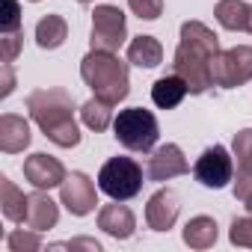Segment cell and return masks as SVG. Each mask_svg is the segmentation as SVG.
Listing matches in <instances>:
<instances>
[{
	"mask_svg": "<svg viewBox=\"0 0 252 252\" xmlns=\"http://www.w3.org/2000/svg\"><path fill=\"white\" fill-rule=\"evenodd\" d=\"M220 54V36L202 21L181 24V42L172 57V74H178L190 95H202L214 86V57Z\"/></svg>",
	"mask_w": 252,
	"mask_h": 252,
	"instance_id": "cell-1",
	"label": "cell"
},
{
	"mask_svg": "<svg viewBox=\"0 0 252 252\" xmlns=\"http://www.w3.org/2000/svg\"><path fill=\"white\" fill-rule=\"evenodd\" d=\"M30 119L42 128V134L60 146L74 149L80 143V128L74 122V98L65 89H36L27 95Z\"/></svg>",
	"mask_w": 252,
	"mask_h": 252,
	"instance_id": "cell-2",
	"label": "cell"
},
{
	"mask_svg": "<svg viewBox=\"0 0 252 252\" xmlns=\"http://www.w3.org/2000/svg\"><path fill=\"white\" fill-rule=\"evenodd\" d=\"M80 77L98 98H104L113 107L122 104L131 92L128 63H122L110 51H89L80 63Z\"/></svg>",
	"mask_w": 252,
	"mask_h": 252,
	"instance_id": "cell-3",
	"label": "cell"
},
{
	"mask_svg": "<svg viewBox=\"0 0 252 252\" xmlns=\"http://www.w3.org/2000/svg\"><path fill=\"white\" fill-rule=\"evenodd\" d=\"M113 137L131 152H152L160 137V128L152 110L128 107V110H119V116L113 119Z\"/></svg>",
	"mask_w": 252,
	"mask_h": 252,
	"instance_id": "cell-4",
	"label": "cell"
},
{
	"mask_svg": "<svg viewBox=\"0 0 252 252\" xmlns=\"http://www.w3.org/2000/svg\"><path fill=\"white\" fill-rule=\"evenodd\" d=\"M98 190L116 202H128L143 190V166L134 158H110L98 172Z\"/></svg>",
	"mask_w": 252,
	"mask_h": 252,
	"instance_id": "cell-5",
	"label": "cell"
},
{
	"mask_svg": "<svg viewBox=\"0 0 252 252\" xmlns=\"http://www.w3.org/2000/svg\"><path fill=\"white\" fill-rule=\"evenodd\" d=\"M125 39H128V21H125V12L119 6H110V3H101L95 6L92 12V51H110L116 54Z\"/></svg>",
	"mask_w": 252,
	"mask_h": 252,
	"instance_id": "cell-6",
	"label": "cell"
},
{
	"mask_svg": "<svg viewBox=\"0 0 252 252\" xmlns=\"http://www.w3.org/2000/svg\"><path fill=\"white\" fill-rule=\"evenodd\" d=\"M214 86L237 89L252 80V45H234L214 57Z\"/></svg>",
	"mask_w": 252,
	"mask_h": 252,
	"instance_id": "cell-7",
	"label": "cell"
},
{
	"mask_svg": "<svg viewBox=\"0 0 252 252\" xmlns=\"http://www.w3.org/2000/svg\"><path fill=\"white\" fill-rule=\"evenodd\" d=\"M60 202L65 205V211L71 217H86L95 211L98 205V193H95V184L89 175L83 172H71L65 175V181L60 184Z\"/></svg>",
	"mask_w": 252,
	"mask_h": 252,
	"instance_id": "cell-8",
	"label": "cell"
},
{
	"mask_svg": "<svg viewBox=\"0 0 252 252\" xmlns=\"http://www.w3.org/2000/svg\"><path fill=\"white\" fill-rule=\"evenodd\" d=\"M231 158H228V152L222 149V146H211V149H205L202 152V158L196 160V166H193V175H196V181L202 184V187H208V190H220V187H225L228 181H231Z\"/></svg>",
	"mask_w": 252,
	"mask_h": 252,
	"instance_id": "cell-9",
	"label": "cell"
},
{
	"mask_svg": "<svg viewBox=\"0 0 252 252\" xmlns=\"http://www.w3.org/2000/svg\"><path fill=\"white\" fill-rule=\"evenodd\" d=\"M24 178L36 187V190H51V187H60L65 181V166L45 155V152H36L24 160Z\"/></svg>",
	"mask_w": 252,
	"mask_h": 252,
	"instance_id": "cell-10",
	"label": "cell"
},
{
	"mask_svg": "<svg viewBox=\"0 0 252 252\" xmlns=\"http://www.w3.org/2000/svg\"><path fill=\"white\" fill-rule=\"evenodd\" d=\"M187 172H190V163H187L184 152L175 143H166V146L155 149V155L149 158V178L152 181H169V178H178V175H187Z\"/></svg>",
	"mask_w": 252,
	"mask_h": 252,
	"instance_id": "cell-11",
	"label": "cell"
},
{
	"mask_svg": "<svg viewBox=\"0 0 252 252\" xmlns=\"http://www.w3.org/2000/svg\"><path fill=\"white\" fill-rule=\"evenodd\" d=\"M178 211H181V205H178L175 190L163 187V190H158L149 199V205H146V222L155 231H169L175 225V220H178Z\"/></svg>",
	"mask_w": 252,
	"mask_h": 252,
	"instance_id": "cell-12",
	"label": "cell"
},
{
	"mask_svg": "<svg viewBox=\"0 0 252 252\" xmlns=\"http://www.w3.org/2000/svg\"><path fill=\"white\" fill-rule=\"evenodd\" d=\"M98 228L107 231L116 240H128L137 231V217H134V211L128 205H119L113 199V205H104L98 211Z\"/></svg>",
	"mask_w": 252,
	"mask_h": 252,
	"instance_id": "cell-13",
	"label": "cell"
},
{
	"mask_svg": "<svg viewBox=\"0 0 252 252\" xmlns=\"http://www.w3.org/2000/svg\"><path fill=\"white\" fill-rule=\"evenodd\" d=\"M57 220H60V205L51 196H45L42 190L27 196V214H24V225L27 228L48 231V228L57 225Z\"/></svg>",
	"mask_w": 252,
	"mask_h": 252,
	"instance_id": "cell-14",
	"label": "cell"
},
{
	"mask_svg": "<svg viewBox=\"0 0 252 252\" xmlns=\"http://www.w3.org/2000/svg\"><path fill=\"white\" fill-rule=\"evenodd\" d=\"M30 146V125L24 116L15 113H3L0 116V152L6 155H18Z\"/></svg>",
	"mask_w": 252,
	"mask_h": 252,
	"instance_id": "cell-15",
	"label": "cell"
},
{
	"mask_svg": "<svg viewBox=\"0 0 252 252\" xmlns=\"http://www.w3.org/2000/svg\"><path fill=\"white\" fill-rule=\"evenodd\" d=\"M181 237H184V243H187L190 249H211V246L217 243V237H220L217 220H214V217H193V220L184 225Z\"/></svg>",
	"mask_w": 252,
	"mask_h": 252,
	"instance_id": "cell-16",
	"label": "cell"
},
{
	"mask_svg": "<svg viewBox=\"0 0 252 252\" xmlns=\"http://www.w3.org/2000/svg\"><path fill=\"white\" fill-rule=\"evenodd\" d=\"M128 63L140 68H158L163 63V45L155 36H137L128 45Z\"/></svg>",
	"mask_w": 252,
	"mask_h": 252,
	"instance_id": "cell-17",
	"label": "cell"
},
{
	"mask_svg": "<svg viewBox=\"0 0 252 252\" xmlns=\"http://www.w3.org/2000/svg\"><path fill=\"white\" fill-rule=\"evenodd\" d=\"M187 92H190V89H187V83H184L178 74H166V77L155 80V86H152V101H155L160 110H175V107L184 101Z\"/></svg>",
	"mask_w": 252,
	"mask_h": 252,
	"instance_id": "cell-18",
	"label": "cell"
},
{
	"mask_svg": "<svg viewBox=\"0 0 252 252\" xmlns=\"http://www.w3.org/2000/svg\"><path fill=\"white\" fill-rule=\"evenodd\" d=\"M68 39V21L63 15H45L36 24V45L42 51H57Z\"/></svg>",
	"mask_w": 252,
	"mask_h": 252,
	"instance_id": "cell-19",
	"label": "cell"
},
{
	"mask_svg": "<svg viewBox=\"0 0 252 252\" xmlns=\"http://www.w3.org/2000/svg\"><path fill=\"white\" fill-rule=\"evenodd\" d=\"M249 9L252 6L243 3V0H220L217 9H214V15H217L220 27L237 33V30H246L249 27Z\"/></svg>",
	"mask_w": 252,
	"mask_h": 252,
	"instance_id": "cell-20",
	"label": "cell"
},
{
	"mask_svg": "<svg viewBox=\"0 0 252 252\" xmlns=\"http://www.w3.org/2000/svg\"><path fill=\"white\" fill-rule=\"evenodd\" d=\"M0 208H3V217L9 222H24V214H27V196L3 175L0 178Z\"/></svg>",
	"mask_w": 252,
	"mask_h": 252,
	"instance_id": "cell-21",
	"label": "cell"
},
{
	"mask_svg": "<svg viewBox=\"0 0 252 252\" xmlns=\"http://www.w3.org/2000/svg\"><path fill=\"white\" fill-rule=\"evenodd\" d=\"M80 119H83V125H86L89 131L101 134V131H107L110 125H113V104H107L104 98L92 95V98L80 107Z\"/></svg>",
	"mask_w": 252,
	"mask_h": 252,
	"instance_id": "cell-22",
	"label": "cell"
},
{
	"mask_svg": "<svg viewBox=\"0 0 252 252\" xmlns=\"http://www.w3.org/2000/svg\"><path fill=\"white\" fill-rule=\"evenodd\" d=\"M6 246H9V252H36V249H42V237L36 228H30V231L15 228L6 237Z\"/></svg>",
	"mask_w": 252,
	"mask_h": 252,
	"instance_id": "cell-23",
	"label": "cell"
},
{
	"mask_svg": "<svg viewBox=\"0 0 252 252\" xmlns=\"http://www.w3.org/2000/svg\"><path fill=\"white\" fill-rule=\"evenodd\" d=\"M231 155L237 158V169H252V128H243L234 134Z\"/></svg>",
	"mask_w": 252,
	"mask_h": 252,
	"instance_id": "cell-24",
	"label": "cell"
},
{
	"mask_svg": "<svg viewBox=\"0 0 252 252\" xmlns=\"http://www.w3.org/2000/svg\"><path fill=\"white\" fill-rule=\"evenodd\" d=\"M228 240H231L234 246H246V249H252V214H249V217H234V220H231Z\"/></svg>",
	"mask_w": 252,
	"mask_h": 252,
	"instance_id": "cell-25",
	"label": "cell"
},
{
	"mask_svg": "<svg viewBox=\"0 0 252 252\" xmlns=\"http://www.w3.org/2000/svg\"><path fill=\"white\" fill-rule=\"evenodd\" d=\"M128 6H131V12H134L137 18L155 21V18H160V12H163V0H128Z\"/></svg>",
	"mask_w": 252,
	"mask_h": 252,
	"instance_id": "cell-26",
	"label": "cell"
},
{
	"mask_svg": "<svg viewBox=\"0 0 252 252\" xmlns=\"http://www.w3.org/2000/svg\"><path fill=\"white\" fill-rule=\"evenodd\" d=\"M21 30V6L18 0H3V18H0V33Z\"/></svg>",
	"mask_w": 252,
	"mask_h": 252,
	"instance_id": "cell-27",
	"label": "cell"
},
{
	"mask_svg": "<svg viewBox=\"0 0 252 252\" xmlns=\"http://www.w3.org/2000/svg\"><path fill=\"white\" fill-rule=\"evenodd\" d=\"M3 63H15V57L21 54V45H24V33L15 30V33H3Z\"/></svg>",
	"mask_w": 252,
	"mask_h": 252,
	"instance_id": "cell-28",
	"label": "cell"
},
{
	"mask_svg": "<svg viewBox=\"0 0 252 252\" xmlns=\"http://www.w3.org/2000/svg\"><path fill=\"white\" fill-rule=\"evenodd\" d=\"M234 199H240L243 205L252 199V169H237V178H234Z\"/></svg>",
	"mask_w": 252,
	"mask_h": 252,
	"instance_id": "cell-29",
	"label": "cell"
},
{
	"mask_svg": "<svg viewBox=\"0 0 252 252\" xmlns=\"http://www.w3.org/2000/svg\"><path fill=\"white\" fill-rule=\"evenodd\" d=\"M92 249V252H101V243L98 240H86V237H77V240H68V243H57V249Z\"/></svg>",
	"mask_w": 252,
	"mask_h": 252,
	"instance_id": "cell-30",
	"label": "cell"
},
{
	"mask_svg": "<svg viewBox=\"0 0 252 252\" xmlns=\"http://www.w3.org/2000/svg\"><path fill=\"white\" fill-rule=\"evenodd\" d=\"M3 89H0V98H9L12 89H15V74H12V63H3Z\"/></svg>",
	"mask_w": 252,
	"mask_h": 252,
	"instance_id": "cell-31",
	"label": "cell"
},
{
	"mask_svg": "<svg viewBox=\"0 0 252 252\" xmlns=\"http://www.w3.org/2000/svg\"><path fill=\"white\" fill-rule=\"evenodd\" d=\"M246 30H249V33H252V9H249V27H246Z\"/></svg>",
	"mask_w": 252,
	"mask_h": 252,
	"instance_id": "cell-32",
	"label": "cell"
},
{
	"mask_svg": "<svg viewBox=\"0 0 252 252\" xmlns=\"http://www.w3.org/2000/svg\"><path fill=\"white\" fill-rule=\"evenodd\" d=\"M246 211H249V214H252V199H249V202H246Z\"/></svg>",
	"mask_w": 252,
	"mask_h": 252,
	"instance_id": "cell-33",
	"label": "cell"
},
{
	"mask_svg": "<svg viewBox=\"0 0 252 252\" xmlns=\"http://www.w3.org/2000/svg\"><path fill=\"white\" fill-rule=\"evenodd\" d=\"M77 3H92V0H77Z\"/></svg>",
	"mask_w": 252,
	"mask_h": 252,
	"instance_id": "cell-34",
	"label": "cell"
},
{
	"mask_svg": "<svg viewBox=\"0 0 252 252\" xmlns=\"http://www.w3.org/2000/svg\"><path fill=\"white\" fill-rule=\"evenodd\" d=\"M30 3H39V0H30Z\"/></svg>",
	"mask_w": 252,
	"mask_h": 252,
	"instance_id": "cell-35",
	"label": "cell"
}]
</instances>
